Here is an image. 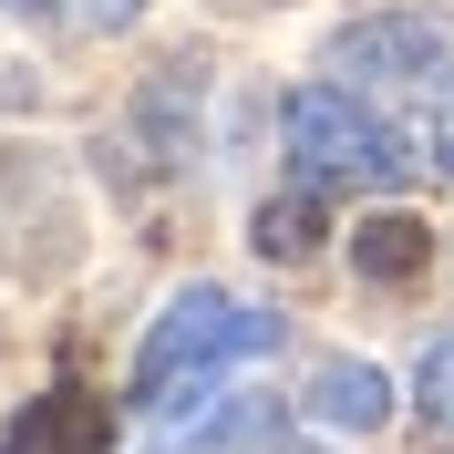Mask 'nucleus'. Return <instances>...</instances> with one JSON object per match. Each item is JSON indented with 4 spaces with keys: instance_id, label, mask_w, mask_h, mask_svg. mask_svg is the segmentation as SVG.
Listing matches in <instances>:
<instances>
[{
    "instance_id": "obj_1",
    "label": "nucleus",
    "mask_w": 454,
    "mask_h": 454,
    "mask_svg": "<svg viewBox=\"0 0 454 454\" xmlns=\"http://www.w3.org/2000/svg\"><path fill=\"white\" fill-rule=\"evenodd\" d=\"M258 351H279V310H258V300H238V289H217V279H186L166 310L145 320L124 403H135V413H186L217 372L258 362Z\"/></svg>"
},
{
    "instance_id": "obj_2",
    "label": "nucleus",
    "mask_w": 454,
    "mask_h": 454,
    "mask_svg": "<svg viewBox=\"0 0 454 454\" xmlns=\"http://www.w3.org/2000/svg\"><path fill=\"white\" fill-rule=\"evenodd\" d=\"M279 124H289L300 186H320V197H340V186H372V197H382V186L413 176V145L362 104V83H300Z\"/></svg>"
},
{
    "instance_id": "obj_3",
    "label": "nucleus",
    "mask_w": 454,
    "mask_h": 454,
    "mask_svg": "<svg viewBox=\"0 0 454 454\" xmlns=\"http://www.w3.org/2000/svg\"><path fill=\"white\" fill-rule=\"evenodd\" d=\"M320 62L362 93H454V21L444 11H362L331 31Z\"/></svg>"
},
{
    "instance_id": "obj_4",
    "label": "nucleus",
    "mask_w": 454,
    "mask_h": 454,
    "mask_svg": "<svg viewBox=\"0 0 454 454\" xmlns=\"http://www.w3.org/2000/svg\"><path fill=\"white\" fill-rule=\"evenodd\" d=\"M145 454H320V444H300L289 434V413L279 403H197V424L186 434H166V444H145Z\"/></svg>"
},
{
    "instance_id": "obj_5",
    "label": "nucleus",
    "mask_w": 454,
    "mask_h": 454,
    "mask_svg": "<svg viewBox=\"0 0 454 454\" xmlns=\"http://www.w3.org/2000/svg\"><path fill=\"white\" fill-rule=\"evenodd\" d=\"M104 393H83V382H52L42 403H21V424L0 434V454H104Z\"/></svg>"
},
{
    "instance_id": "obj_6",
    "label": "nucleus",
    "mask_w": 454,
    "mask_h": 454,
    "mask_svg": "<svg viewBox=\"0 0 454 454\" xmlns=\"http://www.w3.org/2000/svg\"><path fill=\"white\" fill-rule=\"evenodd\" d=\"M300 403H310V424H320V434H382L393 382H382V362H320Z\"/></svg>"
},
{
    "instance_id": "obj_7",
    "label": "nucleus",
    "mask_w": 454,
    "mask_h": 454,
    "mask_svg": "<svg viewBox=\"0 0 454 454\" xmlns=\"http://www.w3.org/2000/svg\"><path fill=\"white\" fill-rule=\"evenodd\" d=\"M424 258H434V238H424L413 217H372V227H351V269H362V279H413Z\"/></svg>"
},
{
    "instance_id": "obj_8",
    "label": "nucleus",
    "mask_w": 454,
    "mask_h": 454,
    "mask_svg": "<svg viewBox=\"0 0 454 454\" xmlns=\"http://www.w3.org/2000/svg\"><path fill=\"white\" fill-rule=\"evenodd\" d=\"M248 248H258V258H310V248H320V186L258 207V217H248Z\"/></svg>"
},
{
    "instance_id": "obj_9",
    "label": "nucleus",
    "mask_w": 454,
    "mask_h": 454,
    "mask_svg": "<svg viewBox=\"0 0 454 454\" xmlns=\"http://www.w3.org/2000/svg\"><path fill=\"white\" fill-rule=\"evenodd\" d=\"M413 403H424V424H444V434H454V331L434 340L424 362H413Z\"/></svg>"
},
{
    "instance_id": "obj_10",
    "label": "nucleus",
    "mask_w": 454,
    "mask_h": 454,
    "mask_svg": "<svg viewBox=\"0 0 454 454\" xmlns=\"http://www.w3.org/2000/svg\"><path fill=\"white\" fill-rule=\"evenodd\" d=\"M11 21H83V0H0Z\"/></svg>"
},
{
    "instance_id": "obj_11",
    "label": "nucleus",
    "mask_w": 454,
    "mask_h": 454,
    "mask_svg": "<svg viewBox=\"0 0 454 454\" xmlns=\"http://www.w3.org/2000/svg\"><path fill=\"white\" fill-rule=\"evenodd\" d=\"M135 11H145V0H83V21H93V31H124Z\"/></svg>"
},
{
    "instance_id": "obj_12",
    "label": "nucleus",
    "mask_w": 454,
    "mask_h": 454,
    "mask_svg": "<svg viewBox=\"0 0 454 454\" xmlns=\"http://www.w3.org/2000/svg\"><path fill=\"white\" fill-rule=\"evenodd\" d=\"M424 155H444V176H454V93H444V114H434V145Z\"/></svg>"
}]
</instances>
